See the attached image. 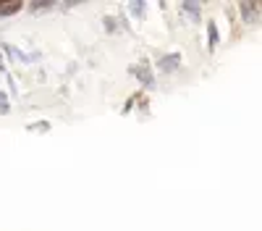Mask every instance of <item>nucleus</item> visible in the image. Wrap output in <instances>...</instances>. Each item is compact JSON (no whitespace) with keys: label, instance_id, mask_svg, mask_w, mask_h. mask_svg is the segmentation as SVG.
I'll use <instances>...</instances> for the list:
<instances>
[{"label":"nucleus","instance_id":"nucleus-2","mask_svg":"<svg viewBox=\"0 0 262 231\" xmlns=\"http://www.w3.org/2000/svg\"><path fill=\"white\" fill-rule=\"evenodd\" d=\"M18 11H21V3H16V0H11V3L0 6V18H3V16H13V13H18Z\"/></svg>","mask_w":262,"mask_h":231},{"label":"nucleus","instance_id":"nucleus-4","mask_svg":"<svg viewBox=\"0 0 262 231\" xmlns=\"http://www.w3.org/2000/svg\"><path fill=\"white\" fill-rule=\"evenodd\" d=\"M242 13H244V18H247V21H252V18H257V6L242 3Z\"/></svg>","mask_w":262,"mask_h":231},{"label":"nucleus","instance_id":"nucleus-7","mask_svg":"<svg viewBox=\"0 0 262 231\" xmlns=\"http://www.w3.org/2000/svg\"><path fill=\"white\" fill-rule=\"evenodd\" d=\"M184 8H186V11H189V13H191L194 18H196V16H200V8H196V6H191V3H186Z\"/></svg>","mask_w":262,"mask_h":231},{"label":"nucleus","instance_id":"nucleus-1","mask_svg":"<svg viewBox=\"0 0 262 231\" xmlns=\"http://www.w3.org/2000/svg\"><path fill=\"white\" fill-rule=\"evenodd\" d=\"M181 63V55L179 53H173V55H165V58H160V69L165 71V74H170V71H176V66Z\"/></svg>","mask_w":262,"mask_h":231},{"label":"nucleus","instance_id":"nucleus-6","mask_svg":"<svg viewBox=\"0 0 262 231\" xmlns=\"http://www.w3.org/2000/svg\"><path fill=\"white\" fill-rule=\"evenodd\" d=\"M0 113H8V97L0 92Z\"/></svg>","mask_w":262,"mask_h":231},{"label":"nucleus","instance_id":"nucleus-5","mask_svg":"<svg viewBox=\"0 0 262 231\" xmlns=\"http://www.w3.org/2000/svg\"><path fill=\"white\" fill-rule=\"evenodd\" d=\"M207 39H210V50L217 45V27L210 21V27H207Z\"/></svg>","mask_w":262,"mask_h":231},{"label":"nucleus","instance_id":"nucleus-3","mask_svg":"<svg viewBox=\"0 0 262 231\" xmlns=\"http://www.w3.org/2000/svg\"><path fill=\"white\" fill-rule=\"evenodd\" d=\"M131 74H137L144 84H147V87H155V79H152V74L149 71H142V69H131Z\"/></svg>","mask_w":262,"mask_h":231}]
</instances>
